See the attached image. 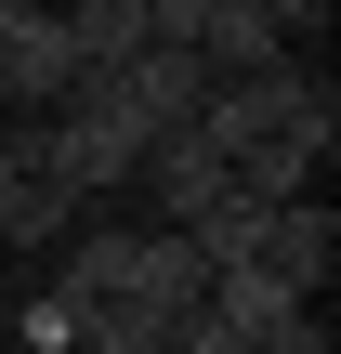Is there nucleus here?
<instances>
[{"label":"nucleus","instance_id":"nucleus-1","mask_svg":"<svg viewBox=\"0 0 341 354\" xmlns=\"http://www.w3.org/2000/svg\"><path fill=\"white\" fill-rule=\"evenodd\" d=\"M39 184H66L79 210H92V197H118V184H145V131L118 118V92H79V105L39 131Z\"/></svg>","mask_w":341,"mask_h":354},{"label":"nucleus","instance_id":"nucleus-2","mask_svg":"<svg viewBox=\"0 0 341 354\" xmlns=\"http://www.w3.org/2000/svg\"><path fill=\"white\" fill-rule=\"evenodd\" d=\"M329 79H302V66H263V79H210V105H197V145L210 158H250V145H276L302 105H315Z\"/></svg>","mask_w":341,"mask_h":354},{"label":"nucleus","instance_id":"nucleus-3","mask_svg":"<svg viewBox=\"0 0 341 354\" xmlns=\"http://www.w3.org/2000/svg\"><path fill=\"white\" fill-rule=\"evenodd\" d=\"M0 66H13V118H66L92 92L66 53V13H39V0H0Z\"/></svg>","mask_w":341,"mask_h":354},{"label":"nucleus","instance_id":"nucleus-4","mask_svg":"<svg viewBox=\"0 0 341 354\" xmlns=\"http://www.w3.org/2000/svg\"><path fill=\"white\" fill-rule=\"evenodd\" d=\"M92 92H118V118L145 131V145H171V131H197V105H210V66L197 53H171V39H145L118 79H92Z\"/></svg>","mask_w":341,"mask_h":354},{"label":"nucleus","instance_id":"nucleus-5","mask_svg":"<svg viewBox=\"0 0 341 354\" xmlns=\"http://www.w3.org/2000/svg\"><path fill=\"white\" fill-rule=\"evenodd\" d=\"M145 197H158V236H184V223H210V210L237 197V171H223L197 131H171V145H145Z\"/></svg>","mask_w":341,"mask_h":354},{"label":"nucleus","instance_id":"nucleus-6","mask_svg":"<svg viewBox=\"0 0 341 354\" xmlns=\"http://www.w3.org/2000/svg\"><path fill=\"white\" fill-rule=\"evenodd\" d=\"M210 328H223V342H250V354H276V342H302V328H315V302H302V289H276L263 263H237V276H210Z\"/></svg>","mask_w":341,"mask_h":354},{"label":"nucleus","instance_id":"nucleus-7","mask_svg":"<svg viewBox=\"0 0 341 354\" xmlns=\"http://www.w3.org/2000/svg\"><path fill=\"white\" fill-rule=\"evenodd\" d=\"M250 263H263L276 289H302V302H315V289H329V263H341V236H329V210H315V197H289V210H263V250H250Z\"/></svg>","mask_w":341,"mask_h":354},{"label":"nucleus","instance_id":"nucleus-8","mask_svg":"<svg viewBox=\"0 0 341 354\" xmlns=\"http://www.w3.org/2000/svg\"><path fill=\"white\" fill-rule=\"evenodd\" d=\"M92 210L66 197V184H39V171H0V250H66Z\"/></svg>","mask_w":341,"mask_h":354},{"label":"nucleus","instance_id":"nucleus-9","mask_svg":"<svg viewBox=\"0 0 341 354\" xmlns=\"http://www.w3.org/2000/svg\"><path fill=\"white\" fill-rule=\"evenodd\" d=\"M66 53H79V79H118L145 53V0H79L66 13Z\"/></svg>","mask_w":341,"mask_h":354},{"label":"nucleus","instance_id":"nucleus-10","mask_svg":"<svg viewBox=\"0 0 341 354\" xmlns=\"http://www.w3.org/2000/svg\"><path fill=\"white\" fill-rule=\"evenodd\" d=\"M13 342H26V354H79V342H92V315H79L66 289H39V302L13 315Z\"/></svg>","mask_w":341,"mask_h":354},{"label":"nucleus","instance_id":"nucleus-11","mask_svg":"<svg viewBox=\"0 0 341 354\" xmlns=\"http://www.w3.org/2000/svg\"><path fill=\"white\" fill-rule=\"evenodd\" d=\"M171 354H250V342H223V328H210V302H197V315L171 328Z\"/></svg>","mask_w":341,"mask_h":354},{"label":"nucleus","instance_id":"nucleus-12","mask_svg":"<svg viewBox=\"0 0 341 354\" xmlns=\"http://www.w3.org/2000/svg\"><path fill=\"white\" fill-rule=\"evenodd\" d=\"M0 131H13V66H0Z\"/></svg>","mask_w":341,"mask_h":354}]
</instances>
